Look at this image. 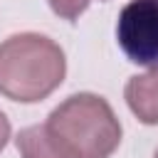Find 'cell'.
I'll list each match as a JSON object with an SVG mask.
<instances>
[{"mask_svg":"<svg viewBox=\"0 0 158 158\" xmlns=\"http://www.w3.org/2000/svg\"><path fill=\"white\" fill-rule=\"evenodd\" d=\"M42 128L67 158H111L123 136L111 104L91 91L67 96L49 111Z\"/></svg>","mask_w":158,"mask_h":158,"instance_id":"obj_1","label":"cell"},{"mask_svg":"<svg viewBox=\"0 0 158 158\" xmlns=\"http://www.w3.org/2000/svg\"><path fill=\"white\" fill-rule=\"evenodd\" d=\"M15 146H17V151H20L22 158H67L64 153H59L49 143L42 123H35V126L22 128L17 133V138H15Z\"/></svg>","mask_w":158,"mask_h":158,"instance_id":"obj_5","label":"cell"},{"mask_svg":"<svg viewBox=\"0 0 158 158\" xmlns=\"http://www.w3.org/2000/svg\"><path fill=\"white\" fill-rule=\"evenodd\" d=\"M101 2H104V0H101Z\"/></svg>","mask_w":158,"mask_h":158,"instance_id":"obj_9","label":"cell"},{"mask_svg":"<svg viewBox=\"0 0 158 158\" xmlns=\"http://www.w3.org/2000/svg\"><path fill=\"white\" fill-rule=\"evenodd\" d=\"M123 99L141 123L158 126V69L131 77L126 81Z\"/></svg>","mask_w":158,"mask_h":158,"instance_id":"obj_4","label":"cell"},{"mask_svg":"<svg viewBox=\"0 0 158 158\" xmlns=\"http://www.w3.org/2000/svg\"><path fill=\"white\" fill-rule=\"evenodd\" d=\"M10 133H12V128H10V118L0 111V151L7 146V141H10Z\"/></svg>","mask_w":158,"mask_h":158,"instance_id":"obj_7","label":"cell"},{"mask_svg":"<svg viewBox=\"0 0 158 158\" xmlns=\"http://www.w3.org/2000/svg\"><path fill=\"white\" fill-rule=\"evenodd\" d=\"M67 74L64 49L47 35L20 32L0 42V94L10 101L37 104Z\"/></svg>","mask_w":158,"mask_h":158,"instance_id":"obj_2","label":"cell"},{"mask_svg":"<svg viewBox=\"0 0 158 158\" xmlns=\"http://www.w3.org/2000/svg\"><path fill=\"white\" fill-rule=\"evenodd\" d=\"M47 2H49V7H52L54 15H59L62 20L74 22V20H79V15L89 7L91 0H47Z\"/></svg>","mask_w":158,"mask_h":158,"instance_id":"obj_6","label":"cell"},{"mask_svg":"<svg viewBox=\"0 0 158 158\" xmlns=\"http://www.w3.org/2000/svg\"><path fill=\"white\" fill-rule=\"evenodd\" d=\"M116 42L128 62L158 69V0H128L116 20Z\"/></svg>","mask_w":158,"mask_h":158,"instance_id":"obj_3","label":"cell"},{"mask_svg":"<svg viewBox=\"0 0 158 158\" xmlns=\"http://www.w3.org/2000/svg\"><path fill=\"white\" fill-rule=\"evenodd\" d=\"M153 158H158V151H156V156H153Z\"/></svg>","mask_w":158,"mask_h":158,"instance_id":"obj_8","label":"cell"}]
</instances>
